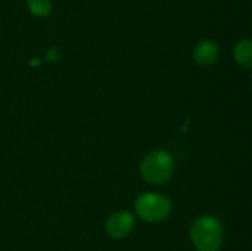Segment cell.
Listing matches in <instances>:
<instances>
[{
    "label": "cell",
    "mask_w": 252,
    "mask_h": 251,
    "mask_svg": "<svg viewBox=\"0 0 252 251\" xmlns=\"http://www.w3.org/2000/svg\"><path fill=\"white\" fill-rule=\"evenodd\" d=\"M189 238L198 251H218L223 243V226L214 217H201L192 223Z\"/></svg>",
    "instance_id": "6da1fadb"
},
{
    "label": "cell",
    "mask_w": 252,
    "mask_h": 251,
    "mask_svg": "<svg viewBox=\"0 0 252 251\" xmlns=\"http://www.w3.org/2000/svg\"><path fill=\"white\" fill-rule=\"evenodd\" d=\"M174 160L165 150L149 153L140 164V172L145 181L150 184H162L171 177Z\"/></svg>",
    "instance_id": "7a4b0ae2"
},
{
    "label": "cell",
    "mask_w": 252,
    "mask_h": 251,
    "mask_svg": "<svg viewBox=\"0 0 252 251\" xmlns=\"http://www.w3.org/2000/svg\"><path fill=\"white\" fill-rule=\"evenodd\" d=\"M135 212L145 221L157 223L169 217L171 203L159 193H143L135 201Z\"/></svg>",
    "instance_id": "3957f363"
},
{
    "label": "cell",
    "mask_w": 252,
    "mask_h": 251,
    "mask_svg": "<svg viewBox=\"0 0 252 251\" xmlns=\"http://www.w3.org/2000/svg\"><path fill=\"white\" fill-rule=\"evenodd\" d=\"M134 228V217L126 211L113 213L106 223V231L111 238L122 239L129 235Z\"/></svg>",
    "instance_id": "277c9868"
},
{
    "label": "cell",
    "mask_w": 252,
    "mask_h": 251,
    "mask_svg": "<svg viewBox=\"0 0 252 251\" xmlns=\"http://www.w3.org/2000/svg\"><path fill=\"white\" fill-rule=\"evenodd\" d=\"M219 57V47L216 42L211 39L202 41L194 47L193 59L198 65L208 66L217 62Z\"/></svg>",
    "instance_id": "5b68a950"
},
{
    "label": "cell",
    "mask_w": 252,
    "mask_h": 251,
    "mask_svg": "<svg viewBox=\"0 0 252 251\" xmlns=\"http://www.w3.org/2000/svg\"><path fill=\"white\" fill-rule=\"evenodd\" d=\"M234 58L244 68H252V41L243 39L234 49Z\"/></svg>",
    "instance_id": "8992f818"
},
{
    "label": "cell",
    "mask_w": 252,
    "mask_h": 251,
    "mask_svg": "<svg viewBox=\"0 0 252 251\" xmlns=\"http://www.w3.org/2000/svg\"><path fill=\"white\" fill-rule=\"evenodd\" d=\"M27 6L37 17L48 16L52 11L51 0H27Z\"/></svg>",
    "instance_id": "52a82bcc"
}]
</instances>
